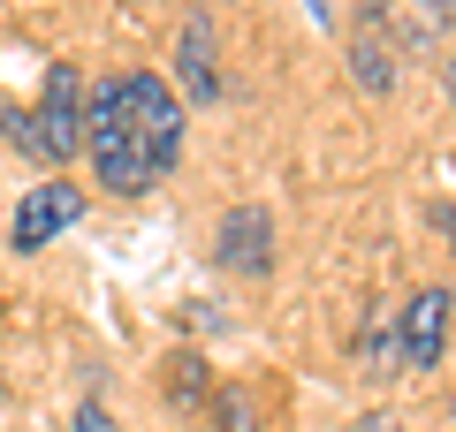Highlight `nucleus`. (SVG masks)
Returning a JSON list of instances; mask_svg holds the SVG:
<instances>
[{
    "label": "nucleus",
    "mask_w": 456,
    "mask_h": 432,
    "mask_svg": "<svg viewBox=\"0 0 456 432\" xmlns=\"http://www.w3.org/2000/svg\"><path fill=\"white\" fill-rule=\"evenodd\" d=\"M84 152H92L99 190L145 197L167 167L183 160V99L160 68H130L92 92V122H84Z\"/></svg>",
    "instance_id": "1"
},
{
    "label": "nucleus",
    "mask_w": 456,
    "mask_h": 432,
    "mask_svg": "<svg viewBox=\"0 0 456 432\" xmlns=\"http://www.w3.org/2000/svg\"><path fill=\"white\" fill-rule=\"evenodd\" d=\"M84 122H92V99H84V76L69 61H53L46 76V99L31 107V160L46 167H69L84 152Z\"/></svg>",
    "instance_id": "2"
},
{
    "label": "nucleus",
    "mask_w": 456,
    "mask_h": 432,
    "mask_svg": "<svg viewBox=\"0 0 456 432\" xmlns=\"http://www.w3.org/2000/svg\"><path fill=\"white\" fill-rule=\"evenodd\" d=\"M449 311H456L449 288L403 296V311H395V372H434L441 364V349H449Z\"/></svg>",
    "instance_id": "3"
},
{
    "label": "nucleus",
    "mask_w": 456,
    "mask_h": 432,
    "mask_svg": "<svg viewBox=\"0 0 456 432\" xmlns=\"http://www.w3.org/2000/svg\"><path fill=\"white\" fill-rule=\"evenodd\" d=\"M84 220V190L69 175H46L38 190H23V205H16V220H8V251H46L61 228H77Z\"/></svg>",
    "instance_id": "4"
},
{
    "label": "nucleus",
    "mask_w": 456,
    "mask_h": 432,
    "mask_svg": "<svg viewBox=\"0 0 456 432\" xmlns=\"http://www.w3.org/2000/svg\"><path fill=\"white\" fill-rule=\"evenodd\" d=\"M395 61H403V31H395V8L388 0H358V23H350V68H358L365 92H388Z\"/></svg>",
    "instance_id": "5"
},
{
    "label": "nucleus",
    "mask_w": 456,
    "mask_h": 432,
    "mask_svg": "<svg viewBox=\"0 0 456 432\" xmlns=\"http://www.w3.org/2000/svg\"><path fill=\"white\" fill-rule=\"evenodd\" d=\"M213 266L221 273H266L274 266V212L266 205H236L213 228Z\"/></svg>",
    "instance_id": "6"
},
{
    "label": "nucleus",
    "mask_w": 456,
    "mask_h": 432,
    "mask_svg": "<svg viewBox=\"0 0 456 432\" xmlns=\"http://www.w3.org/2000/svg\"><path fill=\"white\" fill-rule=\"evenodd\" d=\"M175 68H183V92H191V99H221V38H213L206 16L183 23V38H175Z\"/></svg>",
    "instance_id": "7"
},
{
    "label": "nucleus",
    "mask_w": 456,
    "mask_h": 432,
    "mask_svg": "<svg viewBox=\"0 0 456 432\" xmlns=\"http://www.w3.org/2000/svg\"><path fill=\"white\" fill-rule=\"evenodd\" d=\"M206 417H213L221 432H259V410H251V395H244V387H213Z\"/></svg>",
    "instance_id": "8"
},
{
    "label": "nucleus",
    "mask_w": 456,
    "mask_h": 432,
    "mask_svg": "<svg viewBox=\"0 0 456 432\" xmlns=\"http://www.w3.org/2000/svg\"><path fill=\"white\" fill-rule=\"evenodd\" d=\"M167 395H175L183 410H198V402H213V387H206V364H198L191 349H183V356H167Z\"/></svg>",
    "instance_id": "9"
},
{
    "label": "nucleus",
    "mask_w": 456,
    "mask_h": 432,
    "mask_svg": "<svg viewBox=\"0 0 456 432\" xmlns=\"http://www.w3.org/2000/svg\"><path fill=\"white\" fill-rule=\"evenodd\" d=\"M77 432H114V417L99 410V402H84V410H77Z\"/></svg>",
    "instance_id": "10"
},
{
    "label": "nucleus",
    "mask_w": 456,
    "mask_h": 432,
    "mask_svg": "<svg viewBox=\"0 0 456 432\" xmlns=\"http://www.w3.org/2000/svg\"><path fill=\"white\" fill-rule=\"evenodd\" d=\"M358 432H403L395 417H358Z\"/></svg>",
    "instance_id": "11"
},
{
    "label": "nucleus",
    "mask_w": 456,
    "mask_h": 432,
    "mask_svg": "<svg viewBox=\"0 0 456 432\" xmlns=\"http://www.w3.org/2000/svg\"><path fill=\"white\" fill-rule=\"evenodd\" d=\"M434 220H441V236H449V243H456V205H441V212H434Z\"/></svg>",
    "instance_id": "12"
},
{
    "label": "nucleus",
    "mask_w": 456,
    "mask_h": 432,
    "mask_svg": "<svg viewBox=\"0 0 456 432\" xmlns=\"http://www.w3.org/2000/svg\"><path fill=\"white\" fill-rule=\"evenodd\" d=\"M441 84H449V107H456V61H449V76H441Z\"/></svg>",
    "instance_id": "13"
}]
</instances>
